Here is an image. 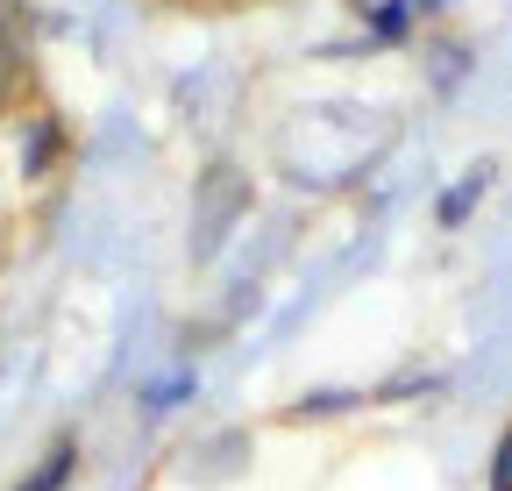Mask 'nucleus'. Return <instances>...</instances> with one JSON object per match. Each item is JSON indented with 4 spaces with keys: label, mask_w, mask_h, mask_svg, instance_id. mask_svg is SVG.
Instances as JSON below:
<instances>
[{
    "label": "nucleus",
    "mask_w": 512,
    "mask_h": 491,
    "mask_svg": "<svg viewBox=\"0 0 512 491\" xmlns=\"http://www.w3.org/2000/svg\"><path fill=\"white\" fill-rule=\"evenodd\" d=\"M72 477H79V442H72V435H57L50 456H36V463L22 470V484H8V491H64Z\"/></svg>",
    "instance_id": "nucleus-2"
},
{
    "label": "nucleus",
    "mask_w": 512,
    "mask_h": 491,
    "mask_svg": "<svg viewBox=\"0 0 512 491\" xmlns=\"http://www.w3.org/2000/svg\"><path fill=\"white\" fill-rule=\"evenodd\" d=\"M57 157H64V129H57L50 114H43V121H29V129H22V178L36 186V178H43Z\"/></svg>",
    "instance_id": "nucleus-4"
},
{
    "label": "nucleus",
    "mask_w": 512,
    "mask_h": 491,
    "mask_svg": "<svg viewBox=\"0 0 512 491\" xmlns=\"http://www.w3.org/2000/svg\"><path fill=\"white\" fill-rule=\"evenodd\" d=\"M192 385H200V378H192V363H178V371H164V378L143 385V406H150V413H171V406L192 399Z\"/></svg>",
    "instance_id": "nucleus-5"
},
{
    "label": "nucleus",
    "mask_w": 512,
    "mask_h": 491,
    "mask_svg": "<svg viewBox=\"0 0 512 491\" xmlns=\"http://www.w3.org/2000/svg\"><path fill=\"white\" fill-rule=\"evenodd\" d=\"M256 200H249V178L235 171V164H214L207 178H200V200H192V264H214L228 242H235V228H242V214H249Z\"/></svg>",
    "instance_id": "nucleus-1"
},
{
    "label": "nucleus",
    "mask_w": 512,
    "mask_h": 491,
    "mask_svg": "<svg viewBox=\"0 0 512 491\" xmlns=\"http://www.w3.org/2000/svg\"><path fill=\"white\" fill-rule=\"evenodd\" d=\"M484 186H491V164H470V171L456 178V186H448V193L434 200V221H441V228H463V221L484 207Z\"/></svg>",
    "instance_id": "nucleus-3"
}]
</instances>
